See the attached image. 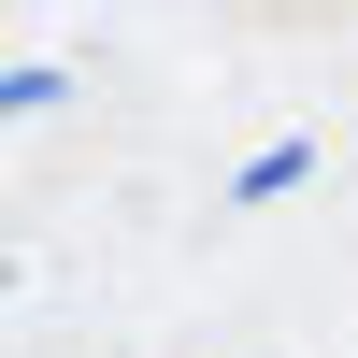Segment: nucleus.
Here are the masks:
<instances>
[{
    "label": "nucleus",
    "instance_id": "1",
    "mask_svg": "<svg viewBox=\"0 0 358 358\" xmlns=\"http://www.w3.org/2000/svg\"><path fill=\"white\" fill-rule=\"evenodd\" d=\"M301 172H315V143H258V158L229 172V201H287V187H301Z\"/></svg>",
    "mask_w": 358,
    "mask_h": 358
}]
</instances>
